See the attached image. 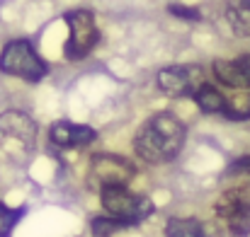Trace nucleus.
<instances>
[{"label":"nucleus","instance_id":"f257e3e1","mask_svg":"<svg viewBox=\"0 0 250 237\" xmlns=\"http://www.w3.org/2000/svg\"><path fill=\"white\" fill-rule=\"evenodd\" d=\"M185 124L180 119H175L172 114H156L151 116L134 138V150L136 155L151 164H166L180 155V150L185 148Z\"/></svg>","mask_w":250,"mask_h":237},{"label":"nucleus","instance_id":"f03ea898","mask_svg":"<svg viewBox=\"0 0 250 237\" xmlns=\"http://www.w3.org/2000/svg\"><path fill=\"white\" fill-rule=\"evenodd\" d=\"M100 201L102 208L119 218L126 228L129 225H139L141 220H146L153 213V201L144 194H134L126 186H104L100 189Z\"/></svg>","mask_w":250,"mask_h":237},{"label":"nucleus","instance_id":"7ed1b4c3","mask_svg":"<svg viewBox=\"0 0 250 237\" xmlns=\"http://www.w3.org/2000/svg\"><path fill=\"white\" fill-rule=\"evenodd\" d=\"M0 71L5 75H15L27 82H39L49 73V66L37 56V51L32 49L29 41L15 39L0 54Z\"/></svg>","mask_w":250,"mask_h":237},{"label":"nucleus","instance_id":"20e7f679","mask_svg":"<svg viewBox=\"0 0 250 237\" xmlns=\"http://www.w3.org/2000/svg\"><path fill=\"white\" fill-rule=\"evenodd\" d=\"M216 216L236 237L250 235V184H238L224 191L216 201Z\"/></svg>","mask_w":250,"mask_h":237},{"label":"nucleus","instance_id":"39448f33","mask_svg":"<svg viewBox=\"0 0 250 237\" xmlns=\"http://www.w3.org/2000/svg\"><path fill=\"white\" fill-rule=\"evenodd\" d=\"M66 24H68V41H66V58L68 61H81L85 58L95 44H97V24L90 10H71L66 12Z\"/></svg>","mask_w":250,"mask_h":237},{"label":"nucleus","instance_id":"423d86ee","mask_svg":"<svg viewBox=\"0 0 250 237\" xmlns=\"http://www.w3.org/2000/svg\"><path fill=\"white\" fill-rule=\"evenodd\" d=\"M204 85V71L197 63L170 66L158 73V87L170 97H194Z\"/></svg>","mask_w":250,"mask_h":237},{"label":"nucleus","instance_id":"0eeeda50","mask_svg":"<svg viewBox=\"0 0 250 237\" xmlns=\"http://www.w3.org/2000/svg\"><path fill=\"white\" fill-rule=\"evenodd\" d=\"M134 174H136L134 164L122 155L100 153V155L92 158L90 177L97 182L100 189H104V186H129Z\"/></svg>","mask_w":250,"mask_h":237},{"label":"nucleus","instance_id":"6e6552de","mask_svg":"<svg viewBox=\"0 0 250 237\" xmlns=\"http://www.w3.org/2000/svg\"><path fill=\"white\" fill-rule=\"evenodd\" d=\"M34 136H37V126L27 114H22V111L0 114V138H5L7 146L29 150L34 146Z\"/></svg>","mask_w":250,"mask_h":237},{"label":"nucleus","instance_id":"1a4fd4ad","mask_svg":"<svg viewBox=\"0 0 250 237\" xmlns=\"http://www.w3.org/2000/svg\"><path fill=\"white\" fill-rule=\"evenodd\" d=\"M214 75L226 87H250V54H243L238 58H219L214 61Z\"/></svg>","mask_w":250,"mask_h":237},{"label":"nucleus","instance_id":"9d476101","mask_svg":"<svg viewBox=\"0 0 250 237\" xmlns=\"http://www.w3.org/2000/svg\"><path fill=\"white\" fill-rule=\"evenodd\" d=\"M51 143H56L59 148H78L87 146L97 138V131L92 126L85 124H73V121H59L51 126Z\"/></svg>","mask_w":250,"mask_h":237},{"label":"nucleus","instance_id":"9b49d317","mask_svg":"<svg viewBox=\"0 0 250 237\" xmlns=\"http://www.w3.org/2000/svg\"><path fill=\"white\" fill-rule=\"evenodd\" d=\"M226 19L238 36H250V0H229Z\"/></svg>","mask_w":250,"mask_h":237},{"label":"nucleus","instance_id":"f8f14e48","mask_svg":"<svg viewBox=\"0 0 250 237\" xmlns=\"http://www.w3.org/2000/svg\"><path fill=\"white\" fill-rule=\"evenodd\" d=\"M166 237H207V228L197 218H170L166 223Z\"/></svg>","mask_w":250,"mask_h":237},{"label":"nucleus","instance_id":"ddd939ff","mask_svg":"<svg viewBox=\"0 0 250 237\" xmlns=\"http://www.w3.org/2000/svg\"><path fill=\"white\" fill-rule=\"evenodd\" d=\"M194 102H197V107H199L204 114H216V111H224V104H226L224 94H221L214 85H207V82H204V85L197 90Z\"/></svg>","mask_w":250,"mask_h":237},{"label":"nucleus","instance_id":"4468645a","mask_svg":"<svg viewBox=\"0 0 250 237\" xmlns=\"http://www.w3.org/2000/svg\"><path fill=\"white\" fill-rule=\"evenodd\" d=\"M221 114L226 119H231V121H246V119H250V94H236V97L226 99Z\"/></svg>","mask_w":250,"mask_h":237},{"label":"nucleus","instance_id":"2eb2a0df","mask_svg":"<svg viewBox=\"0 0 250 237\" xmlns=\"http://www.w3.org/2000/svg\"><path fill=\"white\" fill-rule=\"evenodd\" d=\"M24 213H27V208H24V206H20V208H10V206L0 203V237H10L12 235L15 225L20 223V218H22Z\"/></svg>","mask_w":250,"mask_h":237},{"label":"nucleus","instance_id":"dca6fc26","mask_svg":"<svg viewBox=\"0 0 250 237\" xmlns=\"http://www.w3.org/2000/svg\"><path fill=\"white\" fill-rule=\"evenodd\" d=\"M90 228H92V235L95 237H109L112 233H117L119 228H126L119 218H114V216H100V218H95L92 223H90Z\"/></svg>","mask_w":250,"mask_h":237},{"label":"nucleus","instance_id":"f3484780","mask_svg":"<svg viewBox=\"0 0 250 237\" xmlns=\"http://www.w3.org/2000/svg\"><path fill=\"white\" fill-rule=\"evenodd\" d=\"M167 12L175 15V17H180V19H187V22H199L202 19L199 7H187V5H177V2H172L167 7Z\"/></svg>","mask_w":250,"mask_h":237},{"label":"nucleus","instance_id":"a211bd4d","mask_svg":"<svg viewBox=\"0 0 250 237\" xmlns=\"http://www.w3.org/2000/svg\"><path fill=\"white\" fill-rule=\"evenodd\" d=\"M231 172H250V155H243V158L236 160L231 164Z\"/></svg>","mask_w":250,"mask_h":237}]
</instances>
